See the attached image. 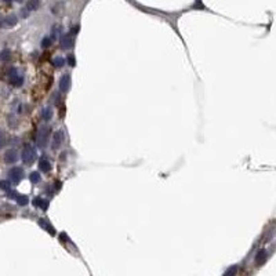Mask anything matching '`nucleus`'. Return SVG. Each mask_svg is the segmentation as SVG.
Returning a JSON list of instances; mask_svg holds the SVG:
<instances>
[{
  "mask_svg": "<svg viewBox=\"0 0 276 276\" xmlns=\"http://www.w3.org/2000/svg\"><path fill=\"white\" fill-rule=\"evenodd\" d=\"M36 159V149L33 148L30 144H26L24 146V151H22V162L25 165H32Z\"/></svg>",
  "mask_w": 276,
  "mask_h": 276,
  "instance_id": "nucleus-1",
  "label": "nucleus"
},
{
  "mask_svg": "<svg viewBox=\"0 0 276 276\" xmlns=\"http://www.w3.org/2000/svg\"><path fill=\"white\" fill-rule=\"evenodd\" d=\"M48 135H50V128L47 126H41L37 131V135H36V142L40 148L46 146L47 144V139H48Z\"/></svg>",
  "mask_w": 276,
  "mask_h": 276,
  "instance_id": "nucleus-2",
  "label": "nucleus"
},
{
  "mask_svg": "<svg viewBox=\"0 0 276 276\" xmlns=\"http://www.w3.org/2000/svg\"><path fill=\"white\" fill-rule=\"evenodd\" d=\"M8 177H10V181H11V182L18 184L24 178V170L21 169V167H13V169L8 171Z\"/></svg>",
  "mask_w": 276,
  "mask_h": 276,
  "instance_id": "nucleus-3",
  "label": "nucleus"
},
{
  "mask_svg": "<svg viewBox=\"0 0 276 276\" xmlns=\"http://www.w3.org/2000/svg\"><path fill=\"white\" fill-rule=\"evenodd\" d=\"M10 82H11V84H14L15 87H21L24 83V78L21 75H17V69L13 68L11 71H10Z\"/></svg>",
  "mask_w": 276,
  "mask_h": 276,
  "instance_id": "nucleus-4",
  "label": "nucleus"
},
{
  "mask_svg": "<svg viewBox=\"0 0 276 276\" xmlns=\"http://www.w3.org/2000/svg\"><path fill=\"white\" fill-rule=\"evenodd\" d=\"M18 160V153H17L15 149H8L6 153H4V162L8 163V165H13Z\"/></svg>",
  "mask_w": 276,
  "mask_h": 276,
  "instance_id": "nucleus-5",
  "label": "nucleus"
},
{
  "mask_svg": "<svg viewBox=\"0 0 276 276\" xmlns=\"http://www.w3.org/2000/svg\"><path fill=\"white\" fill-rule=\"evenodd\" d=\"M69 89H71V76L64 75L61 78V80H59V90L62 93H66Z\"/></svg>",
  "mask_w": 276,
  "mask_h": 276,
  "instance_id": "nucleus-6",
  "label": "nucleus"
},
{
  "mask_svg": "<svg viewBox=\"0 0 276 276\" xmlns=\"http://www.w3.org/2000/svg\"><path fill=\"white\" fill-rule=\"evenodd\" d=\"M59 43H61V47L66 50V48H71V47L73 46V39H72L71 36H69L68 33H66V35H62V36H61V39H59Z\"/></svg>",
  "mask_w": 276,
  "mask_h": 276,
  "instance_id": "nucleus-7",
  "label": "nucleus"
},
{
  "mask_svg": "<svg viewBox=\"0 0 276 276\" xmlns=\"http://www.w3.org/2000/svg\"><path fill=\"white\" fill-rule=\"evenodd\" d=\"M33 206L35 207H40L43 211H46L48 208V200L41 199V198H35L33 199Z\"/></svg>",
  "mask_w": 276,
  "mask_h": 276,
  "instance_id": "nucleus-8",
  "label": "nucleus"
},
{
  "mask_svg": "<svg viewBox=\"0 0 276 276\" xmlns=\"http://www.w3.org/2000/svg\"><path fill=\"white\" fill-rule=\"evenodd\" d=\"M62 138H64V134H62V131H57L54 134V139H53V149H57L61 146L62 144Z\"/></svg>",
  "mask_w": 276,
  "mask_h": 276,
  "instance_id": "nucleus-9",
  "label": "nucleus"
},
{
  "mask_svg": "<svg viewBox=\"0 0 276 276\" xmlns=\"http://www.w3.org/2000/svg\"><path fill=\"white\" fill-rule=\"evenodd\" d=\"M267 257H268V254H267V250H260L257 253V256H256V264L257 265H262L264 262H265V260H267Z\"/></svg>",
  "mask_w": 276,
  "mask_h": 276,
  "instance_id": "nucleus-10",
  "label": "nucleus"
},
{
  "mask_svg": "<svg viewBox=\"0 0 276 276\" xmlns=\"http://www.w3.org/2000/svg\"><path fill=\"white\" fill-rule=\"evenodd\" d=\"M39 225L41 226V228H44L46 230H48V233H50V235H55V229H54L53 226L50 225V224H48L47 219L40 218V219H39Z\"/></svg>",
  "mask_w": 276,
  "mask_h": 276,
  "instance_id": "nucleus-11",
  "label": "nucleus"
},
{
  "mask_svg": "<svg viewBox=\"0 0 276 276\" xmlns=\"http://www.w3.org/2000/svg\"><path fill=\"white\" fill-rule=\"evenodd\" d=\"M39 169L41 170V171H44V173H48V171L51 170V165H50V162H48L47 159H40V162H39Z\"/></svg>",
  "mask_w": 276,
  "mask_h": 276,
  "instance_id": "nucleus-12",
  "label": "nucleus"
},
{
  "mask_svg": "<svg viewBox=\"0 0 276 276\" xmlns=\"http://www.w3.org/2000/svg\"><path fill=\"white\" fill-rule=\"evenodd\" d=\"M40 3H41V0H28V3H26V8L29 10V11H35V10L39 8Z\"/></svg>",
  "mask_w": 276,
  "mask_h": 276,
  "instance_id": "nucleus-13",
  "label": "nucleus"
},
{
  "mask_svg": "<svg viewBox=\"0 0 276 276\" xmlns=\"http://www.w3.org/2000/svg\"><path fill=\"white\" fill-rule=\"evenodd\" d=\"M15 24H17V17L15 15H8L4 21H3V25L7 26V28H11V26L15 25Z\"/></svg>",
  "mask_w": 276,
  "mask_h": 276,
  "instance_id": "nucleus-14",
  "label": "nucleus"
},
{
  "mask_svg": "<svg viewBox=\"0 0 276 276\" xmlns=\"http://www.w3.org/2000/svg\"><path fill=\"white\" fill-rule=\"evenodd\" d=\"M10 58H11V51H10V50H7V48H4V50H3V51H0V61L7 62Z\"/></svg>",
  "mask_w": 276,
  "mask_h": 276,
  "instance_id": "nucleus-15",
  "label": "nucleus"
},
{
  "mask_svg": "<svg viewBox=\"0 0 276 276\" xmlns=\"http://www.w3.org/2000/svg\"><path fill=\"white\" fill-rule=\"evenodd\" d=\"M17 203L19 206H26L29 203V198H28L26 195H18V196H17Z\"/></svg>",
  "mask_w": 276,
  "mask_h": 276,
  "instance_id": "nucleus-16",
  "label": "nucleus"
},
{
  "mask_svg": "<svg viewBox=\"0 0 276 276\" xmlns=\"http://www.w3.org/2000/svg\"><path fill=\"white\" fill-rule=\"evenodd\" d=\"M0 189L4 191V192L11 191V182H10V181H7V180H2V181H0Z\"/></svg>",
  "mask_w": 276,
  "mask_h": 276,
  "instance_id": "nucleus-17",
  "label": "nucleus"
},
{
  "mask_svg": "<svg viewBox=\"0 0 276 276\" xmlns=\"http://www.w3.org/2000/svg\"><path fill=\"white\" fill-rule=\"evenodd\" d=\"M41 117H43L44 120H50V119L53 117V111H51V108H44L43 112H41Z\"/></svg>",
  "mask_w": 276,
  "mask_h": 276,
  "instance_id": "nucleus-18",
  "label": "nucleus"
},
{
  "mask_svg": "<svg viewBox=\"0 0 276 276\" xmlns=\"http://www.w3.org/2000/svg\"><path fill=\"white\" fill-rule=\"evenodd\" d=\"M64 64H65V59L62 57H55L54 61H53V65L55 66V68H62Z\"/></svg>",
  "mask_w": 276,
  "mask_h": 276,
  "instance_id": "nucleus-19",
  "label": "nucleus"
},
{
  "mask_svg": "<svg viewBox=\"0 0 276 276\" xmlns=\"http://www.w3.org/2000/svg\"><path fill=\"white\" fill-rule=\"evenodd\" d=\"M29 178H30V181H32L33 184H37V182H40V174L37 173V171H33V173H30V176H29Z\"/></svg>",
  "mask_w": 276,
  "mask_h": 276,
  "instance_id": "nucleus-20",
  "label": "nucleus"
},
{
  "mask_svg": "<svg viewBox=\"0 0 276 276\" xmlns=\"http://www.w3.org/2000/svg\"><path fill=\"white\" fill-rule=\"evenodd\" d=\"M236 272H237V267H236V265H232V267L228 268V269L224 272V275H225V276H230V275H235Z\"/></svg>",
  "mask_w": 276,
  "mask_h": 276,
  "instance_id": "nucleus-21",
  "label": "nucleus"
},
{
  "mask_svg": "<svg viewBox=\"0 0 276 276\" xmlns=\"http://www.w3.org/2000/svg\"><path fill=\"white\" fill-rule=\"evenodd\" d=\"M51 41H53V39H51V37H44V39L41 40V47H43V48L50 47V46H51Z\"/></svg>",
  "mask_w": 276,
  "mask_h": 276,
  "instance_id": "nucleus-22",
  "label": "nucleus"
},
{
  "mask_svg": "<svg viewBox=\"0 0 276 276\" xmlns=\"http://www.w3.org/2000/svg\"><path fill=\"white\" fill-rule=\"evenodd\" d=\"M68 64H69V66H75L76 65V59H75V55H69L68 57Z\"/></svg>",
  "mask_w": 276,
  "mask_h": 276,
  "instance_id": "nucleus-23",
  "label": "nucleus"
},
{
  "mask_svg": "<svg viewBox=\"0 0 276 276\" xmlns=\"http://www.w3.org/2000/svg\"><path fill=\"white\" fill-rule=\"evenodd\" d=\"M4 145V134H3V131H0V148Z\"/></svg>",
  "mask_w": 276,
  "mask_h": 276,
  "instance_id": "nucleus-24",
  "label": "nucleus"
},
{
  "mask_svg": "<svg viewBox=\"0 0 276 276\" xmlns=\"http://www.w3.org/2000/svg\"><path fill=\"white\" fill-rule=\"evenodd\" d=\"M193 8H204V6H203V3H200V0H198L196 4L193 6Z\"/></svg>",
  "mask_w": 276,
  "mask_h": 276,
  "instance_id": "nucleus-25",
  "label": "nucleus"
},
{
  "mask_svg": "<svg viewBox=\"0 0 276 276\" xmlns=\"http://www.w3.org/2000/svg\"><path fill=\"white\" fill-rule=\"evenodd\" d=\"M6 2H11V0H6Z\"/></svg>",
  "mask_w": 276,
  "mask_h": 276,
  "instance_id": "nucleus-26",
  "label": "nucleus"
},
{
  "mask_svg": "<svg viewBox=\"0 0 276 276\" xmlns=\"http://www.w3.org/2000/svg\"><path fill=\"white\" fill-rule=\"evenodd\" d=\"M0 25H2V21H0Z\"/></svg>",
  "mask_w": 276,
  "mask_h": 276,
  "instance_id": "nucleus-27",
  "label": "nucleus"
}]
</instances>
